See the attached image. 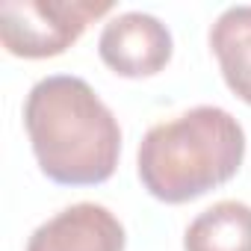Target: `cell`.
I'll list each match as a JSON object with an SVG mask.
<instances>
[{
	"label": "cell",
	"mask_w": 251,
	"mask_h": 251,
	"mask_svg": "<svg viewBox=\"0 0 251 251\" xmlns=\"http://www.w3.org/2000/svg\"><path fill=\"white\" fill-rule=\"evenodd\" d=\"M112 9L109 0H0V45L21 59H50Z\"/></svg>",
	"instance_id": "3"
},
{
	"label": "cell",
	"mask_w": 251,
	"mask_h": 251,
	"mask_svg": "<svg viewBox=\"0 0 251 251\" xmlns=\"http://www.w3.org/2000/svg\"><path fill=\"white\" fill-rule=\"evenodd\" d=\"M24 127L42 175L59 186H98L118 166V118L83 77L39 80L24 103Z\"/></svg>",
	"instance_id": "1"
},
{
	"label": "cell",
	"mask_w": 251,
	"mask_h": 251,
	"mask_svg": "<svg viewBox=\"0 0 251 251\" xmlns=\"http://www.w3.org/2000/svg\"><path fill=\"white\" fill-rule=\"evenodd\" d=\"M183 251H251V207L242 201L207 207L189 222Z\"/></svg>",
	"instance_id": "7"
},
{
	"label": "cell",
	"mask_w": 251,
	"mask_h": 251,
	"mask_svg": "<svg viewBox=\"0 0 251 251\" xmlns=\"http://www.w3.org/2000/svg\"><path fill=\"white\" fill-rule=\"evenodd\" d=\"M245 160V130L222 106H192L145 133L139 180L163 204H186L227 183Z\"/></svg>",
	"instance_id": "2"
},
{
	"label": "cell",
	"mask_w": 251,
	"mask_h": 251,
	"mask_svg": "<svg viewBox=\"0 0 251 251\" xmlns=\"http://www.w3.org/2000/svg\"><path fill=\"white\" fill-rule=\"evenodd\" d=\"M124 225L112 210L95 201L59 210L27 239V251H124Z\"/></svg>",
	"instance_id": "5"
},
{
	"label": "cell",
	"mask_w": 251,
	"mask_h": 251,
	"mask_svg": "<svg viewBox=\"0 0 251 251\" xmlns=\"http://www.w3.org/2000/svg\"><path fill=\"white\" fill-rule=\"evenodd\" d=\"M210 48L227 89L251 106V6L225 9L210 27Z\"/></svg>",
	"instance_id": "6"
},
{
	"label": "cell",
	"mask_w": 251,
	"mask_h": 251,
	"mask_svg": "<svg viewBox=\"0 0 251 251\" xmlns=\"http://www.w3.org/2000/svg\"><path fill=\"white\" fill-rule=\"evenodd\" d=\"M172 33L148 12H121L109 18L98 39L100 62L127 80H142L160 74L172 62Z\"/></svg>",
	"instance_id": "4"
}]
</instances>
